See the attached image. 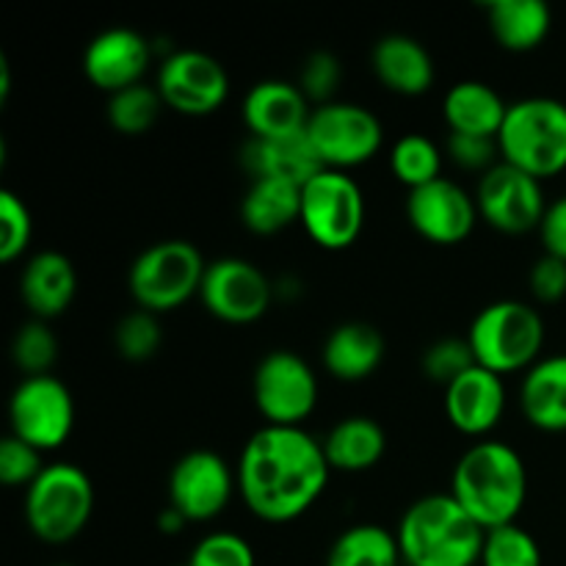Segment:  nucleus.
<instances>
[{
	"label": "nucleus",
	"instance_id": "a211bd4d",
	"mask_svg": "<svg viewBox=\"0 0 566 566\" xmlns=\"http://www.w3.org/2000/svg\"><path fill=\"white\" fill-rule=\"evenodd\" d=\"M506 412V385L503 376L473 365L457 381L446 387V415L464 437H484L501 423Z\"/></svg>",
	"mask_w": 566,
	"mask_h": 566
},
{
	"label": "nucleus",
	"instance_id": "f257e3e1",
	"mask_svg": "<svg viewBox=\"0 0 566 566\" xmlns=\"http://www.w3.org/2000/svg\"><path fill=\"white\" fill-rule=\"evenodd\" d=\"M324 446L302 426H263L238 459V492L258 520L293 523L315 506L329 481Z\"/></svg>",
	"mask_w": 566,
	"mask_h": 566
},
{
	"label": "nucleus",
	"instance_id": "b1692460",
	"mask_svg": "<svg viewBox=\"0 0 566 566\" xmlns=\"http://www.w3.org/2000/svg\"><path fill=\"white\" fill-rule=\"evenodd\" d=\"M385 352V337L376 326L348 321L329 332L321 357H324V368L337 381H365L379 370Z\"/></svg>",
	"mask_w": 566,
	"mask_h": 566
},
{
	"label": "nucleus",
	"instance_id": "c85d7f7f",
	"mask_svg": "<svg viewBox=\"0 0 566 566\" xmlns=\"http://www.w3.org/2000/svg\"><path fill=\"white\" fill-rule=\"evenodd\" d=\"M401 551L392 531L381 525H352L329 547L326 566H398Z\"/></svg>",
	"mask_w": 566,
	"mask_h": 566
},
{
	"label": "nucleus",
	"instance_id": "20e7f679",
	"mask_svg": "<svg viewBox=\"0 0 566 566\" xmlns=\"http://www.w3.org/2000/svg\"><path fill=\"white\" fill-rule=\"evenodd\" d=\"M503 164L547 180L566 169V105L553 97H525L509 105L497 136Z\"/></svg>",
	"mask_w": 566,
	"mask_h": 566
},
{
	"label": "nucleus",
	"instance_id": "72a5a7b5",
	"mask_svg": "<svg viewBox=\"0 0 566 566\" xmlns=\"http://www.w3.org/2000/svg\"><path fill=\"white\" fill-rule=\"evenodd\" d=\"M160 343H164L160 321L147 310H133L114 329V346L127 363H147L160 352Z\"/></svg>",
	"mask_w": 566,
	"mask_h": 566
},
{
	"label": "nucleus",
	"instance_id": "f03ea898",
	"mask_svg": "<svg viewBox=\"0 0 566 566\" xmlns=\"http://www.w3.org/2000/svg\"><path fill=\"white\" fill-rule=\"evenodd\" d=\"M451 495L484 531L517 523L528 497V470L506 442H475L459 457Z\"/></svg>",
	"mask_w": 566,
	"mask_h": 566
},
{
	"label": "nucleus",
	"instance_id": "7c9ffc66",
	"mask_svg": "<svg viewBox=\"0 0 566 566\" xmlns=\"http://www.w3.org/2000/svg\"><path fill=\"white\" fill-rule=\"evenodd\" d=\"M390 169L398 182L415 191L429 182L440 180L442 171V153L429 136L420 133H409V136L398 138L396 147L390 153Z\"/></svg>",
	"mask_w": 566,
	"mask_h": 566
},
{
	"label": "nucleus",
	"instance_id": "1a4fd4ad",
	"mask_svg": "<svg viewBox=\"0 0 566 566\" xmlns=\"http://www.w3.org/2000/svg\"><path fill=\"white\" fill-rule=\"evenodd\" d=\"M307 138L318 153L324 169L346 171L374 158L385 142L379 116L357 103H326L313 108L307 122Z\"/></svg>",
	"mask_w": 566,
	"mask_h": 566
},
{
	"label": "nucleus",
	"instance_id": "ddd939ff",
	"mask_svg": "<svg viewBox=\"0 0 566 566\" xmlns=\"http://www.w3.org/2000/svg\"><path fill=\"white\" fill-rule=\"evenodd\" d=\"M158 92L166 108L182 116H208L224 105L230 77L221 61L202 50H175L158 66Z\"/></svg>",
	"mask_w": 566,
	"mask_h": 566
},
{
	"label": "nucleus",
	"instance_id": "6e6552de",
	"mask_svg": "<svg viewBox=\"0 0 566 566\" xmlns=\"http://www.w3.org/2000/svg\"><path fill=\"white\" fill-rule=\"evenodd\" d=\"M321 249L340 252L359 238L365 227L363 188L346 171L324 169L302 186V221Z\"/></svg>",
	"mask_w": 566,
	"mask_h": 566
},
{
	"label": "nucleus",
	"instance_id": "cd10ccee",
	"mask_svg": "<svg viewBox=\"0 0 566 566\" xmlns=\"http://www.w3.org/2000/svg\"><path fill=\"white\" fill-rule=\"evenodd\" d=\"M486 14H490L492 36L512 53H528L539 48L553 25L551 9L542 0H495Z\"/></svg>",
	"mask_w": 566,
	"mask_h": 566
},
{
	"label": "nucleus",
	"instance_id": "4c0bfd02",
	"mask_svg": "<svg viewBox=\"0 0 566 566\" xmlns=\"http://www.w3.org/2000/svg\"><path fill=\"white\" fill-rule=\"evenodd\" d=\"M343 81V66L337 61V55L326 53V50H315V53L307 55L302 66V75H298V88L304 92V97L310 103L318 105L335 103V92L340 88Z\"/></svg>",
	"mask_w": 566,
	"mask_h": 566
},
{
	"label": "nucleus",
	"instance_id": "6ab92c4d",
	"mask_svg": "<svg viewBox=\"0 0 566 566\" xmlns=\"http://www.w3.org/2000/svg\"><path fill=\"white\" fill-rule=\"evenodd\" d=\"M310 99L298 83L260 81L243 99V122L252 138H285L307 130Z\"/></svg>",
	"mask_w": 566,
	"mask_h": 566
},
{
	"label": "nucleus",
	"instance_id": "e433bc0d",
	"mask_svg": "<svg viewBox=\"0 0 566 566\" xmlns=\"http://www.w3.org/2000/svg\"><path fill=\"white\" fill-rule=\"evenodd\" d=\"M186 566H258L254 551L243 536L232 531H216L197 542Z\"/></svg>",
	"mask_w": 566,
	"mask_h": 566
},
{
	"label": "nucleus",
	"instance_id": "a19ab883",
	"mask_svg": "<svg viewBox=\"0 0 566 566\" xmlns=\"http://www.w3.org/2000/svg\"><path fill=\"white\" fill-rule=\"evenodd\" d=\"M531 293L542 304H556L566 296V260L545 254L531 269Z\"/></svg>",
	"mask_w": 566,
	"mask_h": 566
},
{
	"label": "nucleus",
	"instance_id": "4be33fe9",
	"mask_svg": "<svg viewBox=\"0 0 566 566\" xmlns=\"http://www.w3.org/2000/svg\"><path fill=\"white\" fill-rule=\"evenodd\" d=\"M241 160L252 180L280 177V180L304 186L318 171H324L318 153L310 144L307 130L285 138H249L247 147L241 149Z\"/></svg>",
	"mask_w": 566,
	"mask_h": 566
},
{
	"label": "nucleus",
	"instance_id": "9b49d317",
	"mask_svg": "<svg viewBox=\"0 0 566 566\" xmlns=\"http://www.w3.org/2000/svg\"><path fill=\"white\" fill-rule=\"evenodd\" d=\"M254 407L265 426H302L318 403V376L296 352H271L258 363Z\"/></svg>",
	"mask_w": 566,
	"mask_h": 566
},
{
	"label": "nucleus",
	"instance_id": "dca6fc26",
	"mask_svg": "<svg viewBox=\"0 0 566 566\" xmlns=\"http://www.w3.org/2000/svg\"><path fill=\"white\" fill-rule=\"evenodd\" d=\"M407 219L420 238L437 247H457L468 241L479 221V205L459 182L440 180L409 191Z\"/></svg>",
	"mask_w": 566,
	"mask_h": 566
},
{
	"label": "nucleus",
	"instance_id": "7ed1b4c3",
	"mask_svg": "<svg viewBox=\"0 0 566 566\" xmlns=\"http://www.w3.org/2000/svg\"><path fill=\"white\" fill-rule=\"evenodd\" d=\"M396 539L407 566H475L486 531L448 492L415 501L398 523Z\"/></svg>",
	"mask_w": 566,
	"mask_h": 566
},
{
	"label": "nucleus",
	"instance_id": "9d476101",
	"mask_svg": "<svg viewBox=\"0 0 566 566\" xmlns=\"http://www.w3.org/2000/svg\"><path fill=\"white\" fill-rule=\"evenodd\" d=\"M11 434L48 453L64 446L75 429V401L55 376H25L9 401Z\"/></svg>",
	"mask_w": 566,
	"mask_h": 566
},
{
	"label": "nucleus",
	"instance_id": "393cba45",
	"mask_svg": "<svg viewBox=\"0 0 566 566\" xmlns=\"http://www.w3.org/2000/svg\"><path fill=\"white\" fill-rule=\"evenodd\" d=\"M442 114H446L451 133L497 138L501 136L503 122H506L509 105L503 103V97L490 83L462 81L448 88Z\"/></svg>",
	"mask_w": 566,
	"mask_h": 566
},
{
	"label": "nucleus",
	"instance_id": "a878e982",
	"mask_svg": "<svg viewBox=\"0 0 566 566\" xmlns=\"http://www.w3.org/2000/svg\"><path fill=\"white\" fill-rule=\"evenodd\" d=\"M243 227L254 235H276L302 221V186L280 177L252 180L241 202Z\"/></svg>",
	"mask_w": 566,
	"mask_h": 566
},
{
	"label": "nucleus",
	"instance_id": "2eb2a0df",
	"mask_svg": "<svg viewBox=\"0 0 566 566\" xmlns=\"http://www.w3.org/2000/svg\"><path fill=\"white\" fill-rule=\"evenodd\" d=\"M235 490L238 475L213 451L186 453L169 473V506L188 523H210L219 517Z\"/></svg>",
	"mask_w": 566,
	"mask_h": 566
},
{
	"label": "nucleus",
	"instance_id": "0eeeda50",
	"mask_svg": "<svg viewBox=\"0 0 566 566\" xmlns=\"http://www.w3.org/2000/svg\"><path fill=\"white\" fill-rule=\"evenodd\" d=\"M205 271H208V263L202 252L191 241L171 238V241L153 243L133 260L127 287L138 310L155 315L171 313L197 296Z\"/></svg>",
	"mask_w": 566,
	"mask_h": 566
},
{
	"label": "nucleus",
	"instance_id": "473e14b6",
	"mask_svg": "<svg viewBox=\"0 0 566 566\" xmlns=\"http://www.w3.org/2000/svg\"><path fill=\"white\" fill-rule=\"evenodd\" d=\"M11 359L28 376H48L59 359V340L50 332L48 321H28L11 340Z\"/></svg>",
	"mask_w": 566,
	"mask_h": 566
},
{
	"label": "nucleus",
	"instance_id": "c756f323",
	"mask_svg": "<svg viewBox=\"0 0 566 566\" xmlns=\"http://www.w3.org/2000/svg\"><path fill=\"white\" fill-rule=\"evenodd\" d=\"M164 108L166 105L158 86L136 83V86L111 94L105 111H108V122L116 133H122V136H144L158 122Z\"/></svg>",
	"mask_w": 566,
	"mask_h": 566
},
{
	"label": "nucleus",
	"instance_id": "79ce46f5",
	"mask_svg": "<svg viewBox=\"0 0 566 566\" xmlns=\"http://www.w3.org/2000/svg\"><path fill=\"white\" fill-rule=\"evenodd\" d=\"M539 238L545 243V254L566 260V193L553 205H547V213L539 227Z\"/></svg>",
	"mask_w": 566,
	"mask_h": 566
},
{
	"label": "nucleus",
	"instance_id": "2f4dec72",
	"mask_svg": "<svg viewBox=\"0 0 566 566\" xmlns=\"http://www.w3.org/2000/svg\"><path fill=\"white\" fill-rule=\"evenodd\" d=\"M481 566H542L539 542L517 523L486 531Z\"/></svg>",
	"mask_w": 566,
	"mask_h": 566
},
{
	"label": "nucleus",
	"instance_id": "aec40b11",
	"mask_svg": "<svg viewBox=\"0 0 566 566\" xmlns=\"http://www.w3.org/2000/svg\"><path fill=\"white\" fill-rule=\"evenodd\" d=\"M370 66L381 86L401 97H420L434 86V59L423 42L407 33H390L374 44Z\"/></svg>",
	"mask_w": 566,
	"mask_h": 566
},
{
	"label": "nucleus",
	"instance_id": "412c9836",
	"mask_svg": "<svg viewBox=\"0 0 566 566\" xmlns=\"http://www.w3.org/2000/svg\"><path fill=\"white\" fill-rule=\"evenodd\" d=\"M77 293L75 265L61 252H39L25 263L20 276V296L36 321L59 318Z\"/></svg>",
	"mask_w": 566,
	"mask_h": 566
},
{
	"label": "nucleus",
	"instance_id": "39448f33",
	"mask_svg": "<svg viewBox=\"0 0 566 566\" xmlns=\"http://www.w3.org/2000/svg\"><path fill=\"white\" fill-rule=\"evenodd\" d=\"M475 365L497 376L531 370L545 346V321L531 304L503 298L492 302L473 318L468 332Z\"/></svg>",
	"mask_w": 566,
	"mask_h": 566
},
{
	"label": "nucleus",
	"instance_id": "f704fd0d",
	"mask_svg": "<svg viewBox=\"0 0 566 566\" xmlns=\"http://www.w3.org/2000/svg\"><path fill=\"white\" fill-rule=\"evenodd\" d=\"M33 235V221L28 205L14 191H0V260L14 263L22 258Z\"/></svg>",
	"mask_w": 566,
	"mask_h": 566
},
{
	"label": "nucleus",
	"instance_id": "a18cd8bd",
	"mask_svg": "<svg viewBox=\"0 0 566 566\" xmlns=\"http://www.w3.org/2000/svg\"><path fill=\"white\" fill-rule=\"evenodd\" d=\"M55 566H72V564H55Z\"/></svg>",
	"mask_w": 566,
	"mask_h": 566
},
{
	"label": "nucleus",
	"instance_id": "ea45409f",
	"mask_svg": "<svg viewBox=\"0 0 566 566\" xmlns=\"http://www.w3.org/2000/svg\"><path fill=\"white\" fill-rule=\"evenodd\" d=\"M448 155L453 158V164H459L462 169L470 171H490L495 164V158L501 155L497 147V138H481V136H462V133H451L448 136Z\"/></svg>",
	"mask_w": 566,
	"mask_h": 566
},
{
	"label": "nucleus",
	"instance_id": "423d86ee",
	"mask_svg": "<svg viewBox=\"0 0 566 566\" xmlns=\"http://www.w3.org/2000/svg\"><path fill=\"white\" fill-rule=\"evenodd\" d=\"M94 512V484L77 464L55 462L25 490V523L44 545H66Z\"/></svg>",
	"mask_w": 566,
	"mask_h": 566
},
{
	"label": "nucleus",
	"instance_id": "4468645a",
	"mask_svg": "<svg viewBox=\"0 0 566 566\" xmlns=\"http://www.w3.org/2000/svg\"><path fill=\"white\" fill-rule=\"evenodd\" d=\"M475 205H479L481 219L506 235H525L531 230H539L547 213L542 180L503 160L481 177Z\"/></svg>",
	"mask_w": 566,
	"mask_h": 566
},
{
	"label": "nucleus",
	"instance_id": "f8f14e48",
	"mask_svg": "<svg viewBox=\"0 0 566 566\" xmlns=\"http://www.w3.org/2000/svg\"><path fill=\"white\" fill-rule=\"evenodd\" d=\"M199 298L205 310L224 324H254L269 313L274 285L249 260L221 258L208 263Z\"/></svg>",
	"mask_w": 566,
	"mask_h": 566
},
{
	"label": "nucleus",
	"instance_id": "f3484780",
	"mask_svg": "<svg viewBox=\"0 0 566 566\" xmlns=\"http://www.w3.org/2000/svg\"><path fill=\"white\" fill-rule=\"evenodd\" d=\"M153 48L133 28H108L97 33L83 50V72L103 92L116 94L144 83Z\"/></svg>",
	"mask_w": 566,
	"mask_h": 566
},
{
	"label": "nucleus",
	"instance_id": "c9c22d12",
	"mask_svg": "<svg viewBox=\"0 0 566 566\" xmlns=\"http://www.w3.org/2000/svg\"><path fill=\"white\" fill-rule=\"evenodd\" d=\"M475 365L473 348H470L468 337H446V340H437L426 348L423 354V370L434 385L448 387L451 381H457L464 370H470Z\"/></svg>",
	"mask_w": 566,
	"mask_h": 566
},
{
	"label": "nucleus",
	"instance_id": "bb28decb",
	"mask_svg": "<svg viewBox=\"0 0 566 566\" xmlns=\"http://www.w3.org/2000/svg\"><path fill=\"white\" fill-rule=\"evenodd\" d=\"M326 462L337 473H365L381 462L387 451V434L374 418L352 415L343 418L321 442Z\"/></svg>",
	"mask_w": 566,
	"mask_h": 566
},
{
	"label": "nucleus",
	"instance_id": "37998d69",
	"mask_svg": "<svg viewBox=\"0 0 566 566\" xmlns=\"http://www.w3.org/2000/svg\"><path fill=\"white\" fill-rule=\"evenodd\" d=\"M158 523H160V528H164V534H180V528L182 525H188V520L169 506L164 514H160Z\"/></svg>",
	"mask_w": 566,
	"mask_h": 566
},
{
	"label": "nucleus",
	"instance_id": "58836bf2",
	"mask_svg": "<svg viewBox=\"0 0 566 566\" xmlns=\"http://www.w3.org/2000/svg\"><path fill=\"white\" fill-rule=\"evenodd\" d=\"M42 451L22 442L20 437L9 434L0 442V481L6 486H31L42 475Z\"/></svg>",
	"mask_w": 566,
	"mask_h": 566
},
{
	"label": "nucleus",
	"instance_id": "5701e85b",
	"mask_svg": "<svg viewBox=\"0 0 566 566\" xmlns=\"http://www.w3.org/2000/svg\"><path fill=\"white\" fill-rule=\"evenodd\" d=\"M520 407L534 429L551 434L566 431V354H553L525 370Z\"/></svg>",
	"mask_w": 566,
	"mask_h": 566
},
{
	"label": "nucleus",
	"instance_id": "c03bdc74",
	"mask_svg": "<svg viewBox=\"0 0 566 566\" xmlns=\"http://www.w3.org/2000/svg\"><path fill=\"white\" fill-rule=\"evenodd\" d=\"M11 92V77H9V64L0 61V97L6 99V94Z\"/></svg>",
	"mask_w": 566,
	"mask_h": 566
}]
</instances>
